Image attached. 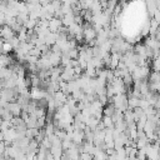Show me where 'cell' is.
<instances>
[{
	"mask_svg": "<svg viewBox=\"0 0 160 160\" xmlns=\"http://www.w3.org/2000/svg\"><path fill=\"white\" fill-rule=\"evenodd\" d=\"M115 111H116V109H115V106L110 102V104H108L106 106H105V109L102 110V114H104V116H112L114 114H115Z\"/></svg>",
	"mask_w": 160,
	"mask_h": 160,
	"instance_id": "cell-1",
	"label": "cell"
},
{
	"mask_svg": "<svg viewBox=\"0 0 160 160\" xmlns=\"http://www.w3.org/2000/svg\"><path fill=\"white\" fill-rule=\"evenodd\" d=\"M92 155L89 152H81L80 154V160H92Z\"/></svg>",
	"mask_w": 160,
	"mask_h": 160,
	"instance_id": "cell-2",
	"label": "cell"
}]
</instances>
